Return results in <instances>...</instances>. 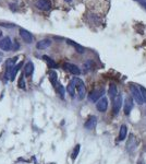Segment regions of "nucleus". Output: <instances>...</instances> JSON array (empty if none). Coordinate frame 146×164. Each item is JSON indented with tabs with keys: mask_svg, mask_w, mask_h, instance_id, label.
Segmentation results:
<instances>
[{
	"mask_svg": "<svg viewBox=\"0 0 146 164\" xmlns=\"http://www.w3.org/2000/svg\"><path fill=\"white\" fill-rule=\"evenodd\" d=\"M64 68L67 69V70L69 71V72H71L72 75H75V76H79L81 73V70L80 68H79L78 66L73 65V63H64Z\"/></svg>",
	"mask_w": 146,
	"mask_h": 164,
	"instance_id": "10",
	"label": "nucleus"
},
{
	"mask_svg": "<svg viewBox=\"0 0 146 164\" xmlns=\"http://www.w3.org/2000/svg\"><path fill=\"white\" fill-rule=\"evenodd\" d=\"M135 147H136V139H135V137L133 136V135H131L127 142V150L130 152V151H132L133 149H135Z\"/></svg>",
	"mask_w": 146,
	"mask_h": 164,
	"instance_id": "13",
	"label": "nucleus"
},
{
	"mask_svg": "<svg viewBox=\"0 0 146 164\" xmlns=\"http://www.w3.org/2000/svg\"><path fill=\"white\" fill-rule=\"evenodd\" d=\"M96 125H97V117L96 116H91V117L86 120L84 127L87 130H93V129H95Z\"/></svg>",
	"mask_w": 146,
	"mask_h": 164,
	"instance_id": "9",
	"label": "nucleus"
},
{
	"mask_svg": "<svg viewBox=\"0 0 146 164\" xmlns=\"http://www.w3.org/2000/svg\"><path fill=\"white\" fill-rule=\"evenodd\" d=\"M0 48L5 52H9L10 49H12V42L10 37H3L2 40H0Z\"/></svg>",
	"mask_w": 146,
	"mask_h": 164,
	"instance_id": "3",
	"label": "nucleus"
},
{
	"mask_svg": "<svg viewBox=\"0 0 146 164\" xmlns=\"http://www.w3.org/2000/svg\"><path fill=\"white\" fill-rule=\"evenodd\" d=\"M80 145H76L75 147H74V149H73V152H72V155H71V158H72V160H75L76 157L79 155V152H80Z\"/></svg>",
	"mask_w": 146,
	"mask_h": 164,
	"instance_id": "22",
	"label": "nucleus"
},
{
	"mask_svg": "<svg viewBox=\"0 0 146 164\" xmlns=\"http://www.w3.org/2000/svg\"><path fill=\"white\" fill-rule=\"evenodd\" d=\"M20 36H21L22 40L25 43H27V44H31V43L33 42V36H32V34L28 32V31L24 30V28H20Z\"/></svg>",
	"mask_w": 146,
	"mask_h": 164,
	"instance_id": "7",
	"label": "nucleus"
},
{
	"mask_svg": "<svg viewBox=\"0 0 146 164\" xmlns=\"http://www.w3.org/2000/svg\"><path fill=\"white\" fill-rule=\"evenodd\" d=\"M68 44H70V45H72V46L75 47L76 52H78V53H81V54H83V53H84V47H82V46H81V45L76 44L75 42H73V41L68 40Z\"/></svg>",
	"mask_w": 146,
	"mask_h": 164,
	"instance_id": "18",
	"label": "nucleus"
},
{
	"mask_svg": "<svg viewBox=\"0 0 146 164\" xmlns=\"http://www.w3.org/2000/svg\"><path fill=\"white\" fill-rule=\"evenodd\" d=\"M66 1H68V2H69V1H71V0H66Z\"/></svg>",
	"mask_w": 146,
	"mask_h": 164,
	"instance_id": "26",
	"label": "nucleus"
},
{
	"mask_svg": "<svg viewBox=\"0 0 146 164\" xmlns=\"http://www.w3.org/2000/svg\"><path fill=\"white\" fill-rule=\"evenodd\" d=\"M23 66V61H20L19 63H17V65L13 66V68L11 69V71H10L9 73V77H8V79H10L11 81H13L14 79H15V76H17V73L20 71V69H21V67Z\"/></svg>",
	"mask_w": 146,
	"mask_h": 164,
	"instance_id": "8",
	"label": "nucleus"
},
{
	"mask_svg": "<svg viewBox=\"0 0 146 164\" xmlns=\"http://www.w3.org/2000/svg\"><path fill=\"white\" fill-rule=\"evenodd\" d=\"M139 90H140V93H141V96H142V98H143L144 103H146V89L143 87H139Z\"/></svg>",
	"mask_w": 146,
	"mask_h": 164,
	"instance_id": "23",
	"label": "nucleus"
},
{
	"mask_svg": "<svg viewBox=\"0 0 146 164\" xmlns=\"http://www.w3.org/2000/svg\"><path fill=\"white\" fill-rule=\"evenodd\" d=\"M127 134H128V127L125 125H122L120 128V134H119V140L122 141L127 138Z\"/></svg>",
	"mask_w": 146,
	"mask_h": 164,
	"instance_id": "17",
	"label": "nucleus"
},
{
	"mask_svg": "<svg viewBox=\"0 0 146 164\" xmlns=\"http://www.w3.org/2000/svg\"><path fill=\"white\" fill-rule=\"evenodd\" d=\"M43 59H44V60L47 63V65L49 66V68H56V67H57L56 63H55L51 58H49L48 56H43Z\"/></svg>",
	"mask_w": 146,
	"mask_h": 164,
	"instance_id": "20",
	"label": "nucleus"
},
{
	"mask_svg": "<svg viewBox=\"0 0 146 164\" xmlns=\"http://www.w3.org/2000/svg\"><path fill=\"white\" fill-rule=\"evenodd\" d=\"M133 106H134V103H133V100L132 97H127L125 98V102H124V114L125 115H129L132 110Z\"/></svg>",
	"mask_w": 146,
	"mask_h": 164,
	"instance_id": "12",
	"label": "nucleus"
},
{
	"mask_svg": "<svg viewBox=\"0 0 146 164\" xmlns=\"http://www.w3.org/2000/svg\"><path fill=\"white\" fill-rule=\"evenodd\" d=\"M35 5H36V7H37L38 9L44 10V11H46V10H49L50 7H51V3H50L49 0H36Z\"/></svg>",
	"mask_w": 146,
	"mask_h": 164,
	"instance_id": "6",
	"label": "nucleus"
},
{
	"mask_svg": "<svg viewBox=\"0 0 146 164\" xmlns=\"http://www.w3.org/2000/svg\"><path fill=\"white\" fill-rule=\"evenodd\" d=\"M140 2H141L142 6L146 9V0H140Z\"/></svg>",
	"mask_w": 146,
	"mask_h": 164,
	"instance_id": "25",
	"label": "nucleus"
},
{
	"mask_svg": "<svg viewBox=\"0 0 146 164\" xmlns=\"http://www.w3.org/2000/svg\"><path fill=\"white\" fill-rule=\"evenodd\" d=\"M104 94V90L100 89V90H95V91H93L92 93L88 95V100L92 102H97L99 100V97H100L101 95Z\"/></svg>",
	"mask_w": 146,
	"mask_h": 164,
	"instance_id": "11",
	"label": "nucleus"
},
{
	"mask_svg": "<svg viewBox=\"0 0 146 164\" xmlns=\"http://www.w3.org/2000/svg\"><path fill=\"white\" fill-rule=\"evenodd\" d=\"M73 82H74V85H75V90L78 91L79 98H80V100H83V98L85 97V95H86V88H85L84 82L81 79H79V78L73 79Z\"/></svg>",
	"mask_w": 146,
	"mask_h": 164,
	"instance_id": "1",
	"label": "nucleus"
},
{
	"mask_svg": "<svg viewBox=\"0 0 146 164\" xmlns=\"http://www.w3.org/2000/svg\"><path fill=\"white\" fill-rule=\"evenodd\" d=\"M67 90H68L69 94H70L71 96H74V94H75V85H74V82H73V80L68 84Z\"/></svg>",
	"mask_w": 146,
	"mask_h": 164,
	"instance_id": "19",
	"label": "nucleus"
},
{
	"mask_svg": "<svg viewBox=\"0 0 146 164\" xmlns=\"http://www.w3.org/2000/svg\"><path fill=\"white\" fill-rule=\"evenodd\" d=\"M50 45H51V41L46 38V40H42V41H39V42H37L36 47H37L38 49H46V48H48Z\"/></svg>",
	"mask_w": 146,
	"mask_h": 164,
	"instance_id": "14",
	"label": "nucleus"
},
{
	"mask_svg": "<svg viewBox=\"0 0 146 164\" xmlns=\"http://www.w3.org/2000/svg\"><path fill=\"white\" fill-rule=\"evenodd\" d=\"M19 87L21 88V89H24V88H25V82H24V77H21V78H20Z\"/></svg>",
	"mask_w": 146,
	"mask_h": 164,
	"instance_id": "24",
	"label": "nucleus"
},
{
	"mask_svg": "<svg viewBox=\"0 0 146 164\" xmlns=\"http://www.w3.org/2000/svg\"><path fill=\"white\" fill-rule=\"evenodd\" d=\"M130 90H131V93H132V95H133V97H134L135 101H136L139 104H143L144 101H143V98H142V96H141V93H140L139 87H137L136 84H131Z\"/></svg>",
	"mask_w": 146,
	"mask_h": 164,
	"instance_id": "2",
	"label": "nucleus"
},
{
	"mask_svg": "<svg viewBox=\"0 0 146 164\" xmlns=\"http://www.w3.org/2000/svg\"><path fill=\"white\" fill-rule=\"evenodd\" d=\"M121 105H122V96L118 94L113 97V113L115 114H118L121 108Z\"/></svg>",
	"mask_w": 146,
	"mask_h": 164,
	"instance_id": "5",
	"label": "nucleus"
},
{
	"mask_svg": "<svg viewBox=\"0 0 146 164\" xmlns=\"http://www.w3.org/2000/svg\"><path fill=\"white\" fill-rule=\"evenodd\" d=\"M54 87H55V89H56V91L58 92V94L60 95V97L63 98L64 97V89H63V87H62V85L60 84L58 81H57L56 83H54Z\"/></svg>",
	"mask_w": 146,
	"mask_h": 164,
	"instance_id": "15",
	"label": "nucleus"
},
{
	"mask_svg": "<svg viewBox=\"0 0 146 164\" xmlns=\"http://www.w3.org/2000/svg\"><path fill=\"white\" fill-rule=\"evenodd\" d=\"M34 71V65L32 61H28L27 63H26L25 68H24V72H25L26 76H31L32 73H33Z\"/></svg>",
	"mask_w": 146,
	"mask_h": 164,
	"instance_id": "16",
	"label": "nucleus"
},
{
	"mask_svg": "<svg viewBox=\"0 0 146 164\" xmlns=\"http://www.w3.org/2000/svg\"><path fill=\"white\" fill-rule=\"evenodd\" d=\"M108 93L110 94V96H112V97H115L117 94H118V90H117V85L116 84H110V87H109V90H108Z\"/></svg>",
	"mask_w": 146,
	"mask_h": 164,
	"instance_id": "21",
	"label": "nucleus"
},
{
	"mask_svg": "<svg viewBox=\"0 0 146 164\" xmlns=\"http://www.w3.org/2000/svg\"><path fill=\"white\" fill-rule=\"evenodd\" d=\"M107 107H108V100H107V97H101L99 101H97V103H96L97 110L104 113V112H106Z\"/></svg>",
	"mask_w": 146,
	"mask_h": 164,
	"instance_id": "4",
	"label": "nucleus"
}]
</instances>
